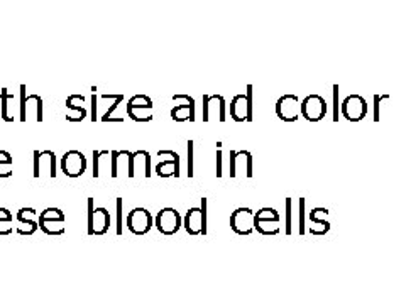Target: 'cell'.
Listing matches in <instances>:
<instances>
[{
  "label": "cell",
  "mask_w": 406,
  "mask_h": 304,
  "mask_svg": "<svg viewBox=\"0 0 406 304\" xmlns=\"http://www.w3.org/2000/svg\"><path fill=\"white\" fill-rule=\"evenodd\" d=\"M254 230L263 235H277L281 230L280 213L275 208H261L258 213H254Z\"/></svg>",
  "instance_id": "4"
},
{
  "label": "cell",
  "mask_w": 406,
  "mask_h": 304,
  "mask_svg": "<svg viewBox=\"0 0 406 304\" xmlns=\"http://www.w3.org/2000/svg\"><path fill=\"white\" fill-rule=\"evenodd\" d=\"M276 115L277 119L283 122H296L298 117L301 115L300 112V100L296 95H283L276 102Z\"/></svg>",
  "instance_id": "12"
},
{
  "label": "cell",
  "mask_w": 406,
  "mask_h": 304,
  "mask_svg": "<svg viewBox=\"0 0 406 304\" xmlns=\"http://www.w3.org/2000/svg\"><path fill=\"white\" fill-rule=\"evenodd\" d=\"M222 143L217 144V178H222Z\"/></svg>",
  "instance_id": "34"
},
{
  "label": "cell",
  "mask_w": 406,
  "mask_h": 304,
  "mask_svg": "<svg viewBox=\"0 0 406 304\" xmlns=\"http://www.w3.org/2000/svg\"><path fill=\"white\" fill-rule=\"evenodd\" d=\"M287 228H284V232H287V235H292V198H287Z\"/></svg>",
  "instance_id": "30"
},
{
  "label": "cell",
  "mask_w": 406,
  "mask_h": 304,
  "mask_svg": "<svg viewBox=\"0 0 406 304\" xmlns=\"http://www.w3.org/2000/svg\"><path fill=\"white\" fill-rule=\"evenodd\" d=\"M181 223L183 220L175 208H163L156 216V227L163 235H175L181 228Z\"/></svg>",
  "instance_id": "14"
},
{
  "label": "cell",
  "mask_w": 406,
  "mask_h": 304,
  "mask_svg": "<svg viewBox=\"0 0 406 304\" xmlns=\"http://www.w3.org/2000/svg\"><path fill=\"white\" fill-rule=\"evenodd\" d=\"M175 102H183L180 105H175L171 110V119L175 122H195V100L190 95H175Z\"/></svg>",
  "instance_id": "19"
},
{
  "label": "cell",
  "mask_w": 406,
  "mask_h": 304,
  "mask_svg": "<svg viewBox=\"0 0 406 304\" xmlns=\"http://www.w3.org/2000/svg\"><path fill=\"white\" fill-rule=\"evenodd\" d=\"M308 220H310L308 232L312 233V235H325V233L330 230V223L327 222V220H318L317 216H315L313 210L308 213Z\"/></svg>",
  "instance_id": "25"
},
{
  "label": "cell",
  "mask_w": 406,
  "mask_h": 304,
  "mask_svg": "<svg viewBox=\"0 0 406 304\" xmlns=\"http://www.w3.org/2000/svg\"><path fill=\"white\" fill-rule=\"evenodd\" d=\"M0 108H2V119L6 122H14L15 119H19V110H20V95L19 98L14 93H11L7 88H2L0 91Z\"/></svg>",
  "instance_id": "21"
},
{
  "label": "cell",
  "mask_w": 406,
  "mask_h": 304,
  "mask_svg": "<svg viewBox=\"0 0 406 304\" xmlns=\"http://www.w3.org/2000/svg\"><path fill=\"white\" fill-rule=\"evenodd\" d=\"M384 98H388V95H383V97L376 95L374 97V122H379V108H381V102H383Z\"/></svg>",
  "instance_id": "33"
},
{
  "label": "cell",
  "mask_w": 406,
  "mask_h": 304,
  "mask_svg": "<svg viewBox=\"0 0 406 304\" xmlns=\"http://www.w3.org/2000/svg\"><path fill=\"white\" fill-rule=\"evenodd\" d=\"M112 152L93 151V178H100L102 173H110Z\"/></svg>",
  "instance_id": "23"
},
{
  "label": "cell",
  "mask_w": 406,
  "mask_h": 304,
  "mask_svg": "<svg viewBox=\"0 0 406 304\" xmlns=\"http://www.w3.org/2000/svg\"><path fill=\"white\" fill-rule=\"evenodd\" d=\"M122 173L126 174L127 178H134V174H132V152H129V151H112L110 176L119 178Z\"/></svg>",
  "instance_id": "20"
},
{
  "label": "cell",
  "mask_w": 406,
  "mask_h": 304,
  "mask_svg": "<svg viewBox=\"0 0 406 304\" xmlns=\"http://www.w3.org/2000/svg\"><path fill=\"white\" fill-rule=\"evenodd\" d=\"M337 93H339V85H335V86H334V95H335V103H337V105H335V114H334V120H335V122H337V120H339V100H337Z\"/></svg>",
  "instance_id": "36"
},
{
  "label": "cell",
  "mask_w": 406,
  "mask_h": 304,
  "mask_svg": "<svg viewBox=\"0 0 406 304\" xmlns=\"http://www.w3.org/2000/svg\"><path fill=\"white\" fill-rule=\"evenodd\" d=\"M66 108H68V110L74 112L73 117L66 119V120H70V122H80V120H84L85 117H86V108L84 105H81V107L80 105H74L72 97L66 98Z\"/></svg>",
  "instance_id": "28"
},
{
  "label": "cell",
  "mask_w": 406,
  "mask_h": 304,
  "mask_svg": "<svg viewBox=\"0 0 406 304\" xmlns=\"http://www.w3.org/2000/svg\"><path fill=\"white\" fill-rule=\"evenodd\" d=\"M159 157H169L163 159L156 166V174L159 178H180V156L175 151H157Z\"/></svg>",
  "instance_id": "18"
},
{
  "label": "cell",
  "mask_w": 406,
  "mask_h": 304,
  "mask_svg": "<svg viewBox=\"0 0 406 304\" xmlns=\"http://www.w3.org/2000/svg\"><path fill=\"white\" fill-rule=\"evenodd\" d=\"M61 171L68 178H80L86 171V157L80 151H68L61 157Z\"/></svg>",
  "instance_id": "13"
},
{
  "label": "cell",
  "mask_w": 406,
  "mask_h": 304,
  "mask_svg": "<svg viewBox=\"0 0 406 304\" xmlns=\"http://www.w3.org/2000/svg\"><path fill=\"white\" fill-rule=\"evenodd\" d=\"M12 220H14V216L7 208H0V235H9L12 233L14 228L11 227Z\"/></svg>",
  "instance_id": "27"
},
{
  "label": "cell",
  "mask_w": 406,
  "mask_h": 304,
  "mask_svg": "<svg viewBox=\"0 0 406 304\" xmlns=\"http://www.w3.org/2000/svg\"><path fill=\"white\" fill-rule=\"evenodd\" d=\"M230 178H252V154L249 151H230Z\"/></svg>",
  "instance_id": "17"
},
{
  "label": "cell",
  "mask_w": 406,
  "mask_h": 304,
  "mask_svg": "<svg viewBox=\"0 0 406 304\" xmlns=\"http://www.w3.org/2000/svg\"><path fill=\"white\" fill-rule=\"evenodd\" d=\"M183 227L190 235L207 233V198H202V208H190L183 218Z\"/></svg>",
  "instance_id": "8"
},
{
  "label": "cell",
  "mask_w": 406,
  "mask_h": 304,
  "mask_svg": "<svg viewBox=\"0 0 406 304\" xmlns=\"http://www.w3.org/2000/svg\"><path fill=\"white\" fill-rule=\"evenodd\" d=\"M110 227V213L107 208H95L93 198H89V235H105Z\"/></svg>",
  "instance_id": "7"
},
{
  "label": "cell",
  "mask_w": 406,
  "mask_h": 304,
  "mask_svg": "<svg viewBox=\"0 0 406 304\" xmlns=\"http://www.w3.org/2000/svg\"><path fill=\"white\" fill-rule=\"evenodd\" d=\"M188 178H193V140H188Z\"/></svg>",
  "instance_id": "31"
},
{
  "label": "cell",
  "mask_w": 406,
  "mask_h": 304,
  "mask_svg": "<svg viewBox=\"0 0 406 304\" xmlns=\"http://www.w3.org/2000/svg\"><path fill=\"white\" fill-rule=\"evenodd\" d=\"M305 198H300L298 205H300V233H305Z\"/></svg>",
  "instance_id": "32"
},
{
  "label": "cell",
  "mask_w": 406,
  "mask_h": 304,
  "mask_svg": "<svg viewBox=\"0 0 406 304\" xmlns=\"http://www.w3.org/2000/svg\"><path fill=\"white\" fill-rule=\"evenodd\" d=\"M66 216L60 208H46L37 218V228L48 235H63Z\"/></svg>",
  "instance_id": "2"
},
{
  "label": "cell",
  "mask_w": 406,
  "mask_h": 304,
  "mask_svg": "<svg viewBox=\"0 0 406 304\" xmlns=\"http://www.w3.org/2000/svg\"><path fill=\"white\" fill-rule=\"evenodd\" d=\"M92 103H93V107H92V120L95 122V120H98V117H97V95H92Z\"/></svg>",
  "instance_id": "37"
},
{
  "label": "cell",
  "mask_w": 406,
  "mask_h": 304,
  "mask_svg": "<svg viewBox=\"0 0 406 304\" xmlns=\"http://www.w3.org/2000/svg\"><path fill=\"white\" fill-rule=\"evenodd\" d=\"M12 164L14 159L7 151H0V178H11L12 176Z\"/></svg>",
  "instance_id": "26"
},
{
  "label": "cell",
  "mask_w": 406,
  "mask_h": 304,
  "mask_svg": "<svg viewBox=\"0 0 406 304\" xmlns=\"http://www.w3.org/2000/svg\"><path fill=\"white\" fill-rule=\"evenodd\" d=\"M20 110L19 120L27 122L29 119H34L36 122H43V98L39 95H27L26 85H20Z\"/></svg>",
  "instance_id": "1"
},
{
  "label": "cell",
  "mask_w": 406,
  "mask_h": 304,
  "mask_svg": "<svg viewBox=\"0 0 406 304\" xmlns=\"http://www.w3.org/2000/svg\"><path fill=\"white\" fill-rule=\"evenodd\" d=\"M152 100L148 95H134L127 102V115L134 122H151L152 120Z\"/></svg>",
  "instance_id": "6"
},
{
  "label": "cell",
  "mask_w": 406,
  "mask_h": 304,
  "mask_svg": "<svg viewBox=\"0 0 406 304\" xmlns=\"http://www.w3.org/2000/svg\"><path fill=\"white\" fill-rule=\"evenodd\" d=\"M34 216H36V210H32V208H20L18 213V220L22 227H18V232L22 230L24 227H27L24 235H32V233L37 230V222L34 220Z\"/></svg>",
  "instance_id": "24"
},
{
  "label": "cell",
  "mask_w": 406,
  "mask_h": 304,
  "mask_svg": "<svg viewBox=\"0 0 406 304\" xmlns=\"http://www.w3.org/2000/svg\"><path fill=\"white\" fill-rule=\"evenodd\" d=\"M124 102V95H117V98L114 100V105H112L109 110L105 112V114H103V117H102V120L103 122H110V117H112V112L114 110H117V107L120 105V103Z\"/></svg>",
  "instance_id": "29"
},
{
  "label": "cell",
  "mask_w": 406,
  "mask_h": 304,
  "mask_svg": "<svg viewBox=\"0 0 406 304\" xmlns=\"http://www.w3.org/2000/svg\"><path fill=\"white\" fill-rule=\"evenodd\" d=\"M300 112L308 122H320L327 115V102L320 95H308L300 102Z\"/></svg>",
  "instance_id": "10"
},
{
  "label": "cell",
  "mask_w": 406,
  "mask_h": 304,
  "mask_svg": "<svg viewBox=\"0 0 406 304\" xmlns=\"http://www.w3.org/2000/svg\"><path fill=\"white\" fill-rule=\"evenodd\" d=\"M367 110H369V107H367L366 98L360 97V95H349L341 103L343 119H347L349 122H360V120H364L367 115Z\"/></svg>",
  "instance_id": "9"
},
{
  "label": "cell",
  "mask_w": 406,
  "mask_h": 304,
  "mask_svg": "<svg viewBox=\"0 0 406 304\" xmlns=\"http://www.w3.org/2000/svg\"><path fill=\"white\" fill-rule=\"evenodd\" d=\"M117 211H119V223H117V235L122 233V198H117Z\"/></svg>",
  "instance_id": "35"
},
{
  "label": "cell",
  "mask_w": 406,
  "mask_h": 304,
  "mask_svg": "<svg viewBox=\"0 0 406 304\" xmlns=\"http://www.w3.org/2000/svg\"><path fill=\"white\" fill-rule=\"evenodd\" d=\"M230 117L235 122H252V85H247L246 95H235L230 102Z\"/></svg>",
  "instance_id": "5"
},
{
  "label": "cell",
  "mask_w": 406,
  "mask_h": 304,
  "mask_svg": "<svg viewBox=\"0 0 406 304\" xmlns=\"http://www.w3.org/2000/svg\"><path fill=\"white\" fill-rule=\"evenodd\" d=\"M32 176L36 179L56 178V154L53 151H34Z\"/></svg>",
  "instance_id": "3"
},
{
  "label": "cell",
  "mask_w": 406,
  "mask_h": 304,
  "mask_svg": "<svg viewBox=\"0 0 406 304\" xmlns=\"http://www.w3.org/2000/svg\"><path fill=\"white\" fill-rule=\"evenodd\" d=\"M215 119L218 122L227 120L225 98L222 95H203V122Z\"/></svg>",
  "instance_id": "11"
},
{
  "label": "cell",
  "mask_w": 406,
  "mask_h": 304,
  "mask_svg": "<svg viewBox=\"0 0 406 304\" xmlns=\"http://www.w3.org/2000/svg\"><path fill=\"white\" fill-rule=\"evenodd\" d=\"M152 227V216L146 208H134L127 215V228L134 235H146Z\"/></svg>",
  "instance_id": "16"
},
{
  "label": "cell",
  "mask_w": 406,
  "mask_h": 304,
  "mask_svg": "<svg viewBox=\"0 0 406 304\" xmlns=\"http://www.w3.org/2000/svg\"><path fill=\"white\" fill-rule=\"evenodd\" d=\"M230 228L237 235H251L254 232V211L251 208H237L230 215Z\"/></svg>",
  "instance_id": "15"
},
{
  "label": "cell",
  "mask_w": 406,
  "mask_h": 304,
  "mask_svg": "<svg viewBox=\"0 0 406 304\" xmlns=\"http://www.w3.org/2000/svg\"><path fill=\"white\" fill-rule=\"evenodd\" d=\"M132 174L134 178H151V154L148 151L132 152Z\"/></svg>",
  "instance_id": "22"
}]
</instances>
